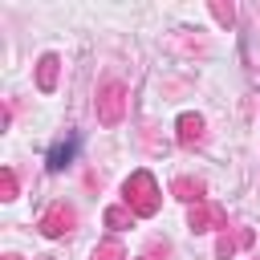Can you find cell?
Masks as SVG:
<instances>
[{"label":"cell","mask_w":260,"mask_h":260,"mask_svg":"<svg viewBox=\"0 0 260 260\" xmlns=\"http://www.w3.org/2000/svg\"><path fill=\"white\" fill-rule=\"evenodd\" d=\"M126 207L134 215H154L158 211V183L150 171H134L126 179Z\"/></svg>","instance_id":"1"},{"label":"cell","mask_w":260,"mask_h":260,"mask_svg":"<svg viewBox=\"0 0 260 260\" xmlns=\"http://www.w3.org/2000/svg\"><path fill=\"white\" fill-rule=\"evenodd\" d=\"M122 114H126V89H122L118 81H110V85L102 89V98H98V122H102V126H118Z\"/></svg>","instance_id":"2"},{"label":"cell","mask_w":260,"mask_h":260,"mask_svg":"<svg viewBox=\"0 0 260 260\" xmlns=\"http://www.w3.org/2000/svg\"><path fill=\"white\" fill-rule=\"evenodd\" d=\"M73 219H77V215H73V207L53 203V207L41 215V232H45V236H65V232L73 228Z\"/></svg>","instance_id":"3"},{"label":"cell","mask_w":260,"mask_h":260,"mask_svg":"<svg viewBox=\"0 0 260 260\" xmlns=\"http://www.w3.org/2000/svg\"><path fill=\"white\" fill-rule=\"evenodd\" d=\"M191 228H195V232H211V228H223V215H219V207L195 203V207H191Z\"/></svg>","instance_id":"4"},{"label":"cell","mask_w":260,"mask_h":260,"mask_svg":"<svg viewBox=\"0 0 260 260\" xmlns=\"http://www.w3.org/2000/svg\"><path fill=\"white\" fill-rule=\"evenodd\" d=\"M248 244H252V232H236V236L223 232L219 244H215V256H219V260H232V256H236L240 248H248Z\"/></svg>","instance_id":"5"},{"label":"cell","mask_w":260,"mask_h":260,"mask_svg":"<svg viewBox=\"0 0 260 260\" xmlns=\"http://www.w3.org/2000/svg\"><path fill=\"white\" fill-rule=\"evenodd\" d=\"M57 69H61V61L49 53V57H41V65H37V85L49 93V89H57Z\"/></svg>","instance_id":"6"},{"label":"cell","mask_w":260,"mask_h":260,"mask_svg":"<svg viewBox=\"0 0 260 260\" xmlns=\"http://www.w3.org/2000/svg\"><path fill=\"white\" fill-rule=\"evenodd\" d=\"M199 138H203V122H199L195 114H183V118H179V142H183V146H195Z\"/></svg>","instance_id":"7"},{"label":"cell","mask_w":260,"mask_h":260,"mask_svg":"<svg viewBox=\"0 0 260 260\" xmlns=\"http://www.w3.org/2000/svg\"><path fill=\"white\" fill-rule=\"evenodd\" d=\"M73 150H77V142H73V138H69V142H57V146L49 150V171H61V167H69Z\"/></svg>","instance_id":"8"},{"label":"cell","mask_w":260,"mask_h":260,"mask_svg":"<svg viewBox=\"0 0 260 260\" xmlns=\"http://www.w3.org/2000/svg\"><path fill=\"white\" fill-rule=\"evenodd\" d=\"M171 191H175L179 199H195V203H199V195H203V183H199V179H175V183H171Z\"/></svg>","instance_id":"9"},{"label":"cell","mask_w":260,"mask_h":260,"mask_svg":"<svg viewBox=\"0 0 260 260\" xmlns=\"http://www.w3.org/2000/svg\"><path fill=\"white\" fill-rule=\"evenodd\" d=\"M93 260H126V252H122V244H118V240H106V244H98V248H93Z\"/></svg>","instance_id":"10"},{"label":"cell","mask_w":260,"mask_h":260,"mask_svg":"<svg viewBox=\"0 0 260 260\" xmlns=\"http://www.w3.org/2000/svg\"><path fill=\"white\" fill-rule=\"evenodd\" d=\"M126 223H134V211L130 207H110L106 211V228H126Z\"/></svg>","instance_id":"11"},{"label":"cell","mask_w":260,"mask_h":260,"mask_svg":"<svg viewBox=\"0 0 260 260\" xmlns=\"http://www.w3.org/2000/svg\"><path fill=\"white\" fill-rule=\"evenodd\" d=\"M0 191H4V199H12V195H16V175H12V171H4V175H0Z\"/></svg>","instance_id":"12"},{"label":"cell","mask_w":260,"mask_h":260,"mask_svg":"<svg viewBox=\"0 0 260 260\" xmlns=\"http://www.w3.org/2000/svg\"><path fill=\"white\" fill-rule=\"evenodd\" d=\"M4 260H20V256H4Z\"/></svg>","instance_id":"13"}]
</instances>
